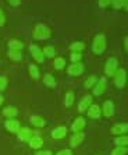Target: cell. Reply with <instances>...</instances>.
<instances>
[{"label": "cell", "instance_id": "obj_3", "mask_svg": "<svg viewBox=\"0 0 128 155\" xmlns=\"http://www.w3.org/2000/svg\"><path fill=\"white\" fill-rule=\"evenodd\" d=\"M116 77H114V84L117 88H123L125 85V81H127V74H125V70L124 69H120V70H116Z\"/></svg>", "mask_w": 128, "mask_h": 155}, {"label": "cell", "instance_id": "obj_9", "mask_svg": "<svg viewBox=\"0 0 128 155\" xmlns=\"http://www.w3.org/2000/svg\"><path fill=\"white\" fill-rule=\"evenodd\" d=\"M85 124H86L85 119L79 116V117H77V119L74 120V123H72V126H71V130L74 133H78V131H81V130L85 127Z\"/></svg>", "mask_w": 128, "mask_h": 155}, {"label": "cell", "instance_id": "obj_14", "mask_svg": "<svg viewBox=\"0 0 128 155\" xmlns=\"http://www.w3.org/2000/svg\"><path fill=\"white\" fill-rule=\"evenodd\" d=\"M100 108L98 105H91L88 108V116L91 119H99L100 117Z\"/></svg>", "mask_w": 128, "mask_h": 155}, {"label": "cell", "instance_id": "obj_25", "mask_svg": "<svg viewBox=\"0 0 128 155\" xmlns=\"http://www.w3.org/2000/svg\"><path fill=\"white\" fill-rule=\"evenodd\" d=\"M127 152H128L127 147H117L116 150L111 151V155H127Z\"/></svg>", "mask_w": 128, "mask_h": 155}, {"label": "cell", "instance_id": "obj_11", "mask_svg": "<svg viewBox=\"0 0 128 155\" xmlns=\"http://www.w3.org/2000/svg\"><path fill=\"white\" fill-rule=\"evenodd\" d=\"M67 134V129L64 126H60V127H56V129L52 131V137L54 140H60V138H64V136Z\"/></svg>", "mask_w": 128, "mask_h": 155}, {"label": "cell", "instance_id": "obj_29", "mask_svg": "<svg viewBox=\"0 0 128 155\" xmlns=\"http://www.w3.org/2000/svg\"><path fill=\"white\" fill-rule=\"evenodd\" d=\"M96 81H98V77H95V76L89 77V78L85 81V87H86V88H92V87L95 85Z\"/></svg>", "mask_w": 128, "mask_h": 155}, {"label": "cell", "instance_id": "obj_15", "mask_svg": "<svg viewBox=\"0 0 128 155\" xmlns=\"http://www.w3.org/2000/svg\"><path fill=\"white\" fill-rule=\"evenodd\" d=\"M127 130H128L127 123H121V124H116V126L111 127V133L116 134V136H120V134L127 133Z\"/></svg>", "mask_w": 128, "mask_h": 155}, {"label": "cell", "instance_id": "obj_20", "mask_svg": "<svg viewBox=\"0 0 128 155\" xmlns=\"http://www.w3.org/2000/svg\"><path fill=\"white\" fill-rule=\"evenodd\" d=\"M17 109L15 108H13V106H7V108H4V110H3V115L6 116V117H14V116H17Z\"/></svg>", "mask_w": 128, "mask_h": 155}, {"label": "cell", "instance_id": "obj_17", "mask_svg": "<svg viewBox=\"0 0 128 155\" xmlns=\"http://www.w3.org/2000/svg\"><path fill=\"white\" fill-rule=\"evenodd\" d=\"M43 145V140L38 136H34V137L29 138V147L34 148V150H39L40 147Z\"/></svg>", "mask_w": 128, "mask_h": 155}, {"label": "cell", "instance_id": "obj_27", "mask_svg": "<svg viewBox=\"0 0 128 155\" xmlns=\"http://www.w3.org/2000/svg\"><path fill=\"white\" fill-rule=\"evenodd\" d=\"M66 66V60H64L63 58H57L56 60H54V67H56L57 70H61Z\"/></svg>", "mask_w": 128, "mask_h": 155}, {"label": "cell", "instance_id": "obj_2", "mask_svg": "<svg viewBox=\"0 0 128 155\" xmlns=\"http://www.w3.org/2000/svg\"><path fill=\"white\" fill-rule=\"evenodd\" d=\"M34 36H35L36 39H47V38L50 36V29L47 28L46 25L39 24V25H36L35 32H34Z\"/></svg>", "mask_w": 128, "mask_h": 155}, {"label": "cell", "instance_id": "obj_38", "mask_svg": "<svg viewBox=\"0 0 128 155\" xmlns=\"http://www.w3.org/2000/svg\"><path fill=\"white\" fill-rule=\"evenodd\" d=\"M8 2H10V4L11 6H18V4H20V2H21V0H8Z\"/></svg>", "mask_w": 128, "mask_h": 155}, {"label": "cell", "instance_id": "obj_7", "mask_svg": "<svg viewBox=\"0 0 128 155\" xmlns=\"http://www.w3.org/2000/svg\"><path fill=\"white\" fill-rule=\"evenodd\" d=\"M4 126H6V129H7L10 133H18V130H20V122L15 119H8L7 122L4 123Z\"/></svg>", "mask_w": 128, "mask_h": 155}, {"label": "cell", "instance_id": "obj_30", "mask_svg": "<svg viewBox=\"0 0 128 155\" xmlns=\"http://www.w3.org/2000/svg\"><path fill=\"white\" fill-rule=\"evenodd\" d=\"M43 54H46L47 58H53L54 56V48L53 46H46L43 49Z\"/></svg>", "mask_w": 128, "mask_h": 155}, {"label": "cell", "instance_id": "obj_22", "mask_svg": "<svg viewBox=\"0 0 128 155\" xmlns=\"http://www.w3.org/2000/svg\"><path fill=\"white\" fill-rule=\"evenodd\" d=\"M8 56H10L13 60H21L22 59V53L21 51H14V49H10V52H8Z\"/></svg>", "mask_w": 128, "mask_h": 155}, {"label": "cell", "instance_id": "obj_18", "mask_svg": "<svg viewBox=\"0 0 128 155\" xmlns=\"http://www.w3.org/2000/svg\"><path fill=\"white\" fill-rule=\"evenodd\" d=\"M31 123L36 127H43L46 124V120L43 119V117H40V116L34 115V116H31Z\"/></svg>", "mask_w": 128, "mask_h": 155}, {"label": "cell", "instance_id": "obj_39", "mask_svg": "<svg viewBox=\"0 0 128 155\" xmlns=\"http://www.w3.org/2000/svg\"><path fill=\"white\" fill-rule=\"evenodd\" d=\"M3 101H4V98H3V97H2V95H0V105L3 104Z\"/></svg>", "mask_w": 128, "mask_h": 155}, {"label": "cell", "instance_id": "obj_10", "mask_svg": "<svg viewBox=\"0 0 128 155\" xmlns=\"http://www.w3.org/2000/svg\"><path fill=\"white\" fill-rule=\"evenodd\" d=\"M92 105V97L91 95H88V97H85L84 99H82L81 102H79V105H78V110L79 112H86L88 110V108Z\"/></svg>", "mask_w": 128, "mask_h": 155}, {"label": "cell", "instance_id": "obj_35", "mask_svg": "<svg viewBox=\"0 0 128 155\" xmlns=\"http://www.w3.org/2000/svg\"><path fill=\"white\" fill-rule=\"evenodd\" d=\"M111 3V0H99V6L100 7H106Z\"/></svg>", "mask_w": 128, "mask_h": 155}, {"label": "cell", "instance_id": "obj_1", "mask_svg": "<svg viewBox=\"0 0 128 155\" xmlns=\"http://www.w3.org/2000/svg\"><path fill=\"white\" fill-rule=\"evenodd\" d=\"M93 52L95 53H102V52L106 49V39H104V35H96L95 39H93V46H92Z\"/></svg>", "mask_w": 128, "mask_h": 155}, {"label": "cell", "instance_id": "obj_19", "mask_svg": "<svg viewBox=\"0 0 128 155\" xmlns=\"http://www.w3.org/2000/svg\"><path fill=\"white\" fill-rule=\"evenodd\" d=\"M114 144L117 145V147H127V145H128V137H127V134L118 136V137L114 140Z\"/></svg>", "mask_w": 128, "mask_h": 155}, {"label": "cell", "instance_id": "obj_16", "mask_svg": "<svg viewBox=\"0 0 128 155\" xmlns=\"http://www.w3.org/2000/svg\"><path fill=\"white\" fill-rule=\"evenodd\" d=\"M114 113V105L111 101H106L103 105V115L106 117H111Z\"/></svg>", "mask_w": 128, "mask_h": 155}, {"label": "cell", "instance_id": "obj_33", "mask_svg": "<svg viewBox=\"0 0 128 155\" xmlns=\"http://www.w3.org/2000/svg\"><path fill=\"white\" fill-rule=\"evenodd\" d=\"M81 59V54L79 53H77V52H74V53L71 54V60H72V63H77V61Z\"/></svg>", "mask_w": 128, "mask_h": 155}, {"label": "cell", "instance_id": "obj_21", "mask_svg": "<svg viewBox=\"0 0 128 155\" xmlns=\"http://www.w3.org/2000/svg\"><path fill=\"white\" fill-rule=\"evenodd\" d=\"M8 46H10V49H14V51H21L22 48H24V45H22V42H20V41H10L8 42Z\"/></svg>", "mask_w": 128, "mask_h": 155}, {"label": "cell", "instance_id": "obj_5", "mask_svg": "<svg viewBox=\"0 0 128 155\" xmlns=\"http://www.w3.org/2000/svg\"><path fill=\"white\" fill-rule=\"evenodd\" d=\"M106 85H107V81L106 78H100L99 81H98V84H96L95 87H93V95H102L106 91Z\"/></svg>", "mask_w": 128, "mask_h": 155}, {"label": "cell", "instance_id": "obj_37", "mask_svg": "<svg viewBox=\"0 0 128 155\" xmlns=\"http://www.w3.org/2000/svg\"><path fill=\"white\" fill-rule=\"evenodd\" d=\"M35 155H53L50 151H38Z\"/></svg>", "mask_w": 128, "mask_h": 155}, {"label": "cell", "instance_id": "obj_13", "mask_svg": "<svg viewBox=\"0 0 128 155\" xmlns=\"http://www.w3.org/2000/svg\"><path fill=\"white\" fill-rule=\"evenodd\" d=\"M29 49H31V53H32V56H34V59H35L36 61H39V63H43V53L39 48L36 46V45H32Z\"/></svg>", "mask_w": 128, "mask_h": 155}, {"label": "cell", "instance_id": "obj_36", "mask_svg": "<svg viewBox=\"0 0 128 155\" xmlns=\"http://www.w3.org/2000/svg\"><path fill=\"white\" fill-rule=\"evenodd\" d=\"M4 22H6V18H4L3 11L0 10V27H3V25H4Z\"/></svg>", "mask_w": 128, "mask_h": 155}, {"label": "cell", "instance_id": "obj_28", "mask_svg": "<svg viewBox=\"0 0 128 155\" xmlns=\"http://www.w3.org/2000/svg\"><path fill=\"white\" fill-rule=\"evenodd\" d=\"M111 3L116 8H121L127 6V0H111Z\"/></svg>", "mask_w": 128, "mask_h": 155}, {"label": "cell", "instance_id": "obj_31", "mask_svg": "<svg viewBox=\"0 0 128 155\" xmlns=\"http://www.w3.org/2000/svg\"><path fill=\"white\" fill-rule=\"evenodd\" d=\"M84 48H85V45H84L82 42H75V43L71 45V51H74V52L75 51H82Z\"/></svg>", "mask_w": 128, "mask_h": 155}, {"label": "cell", "instance_id": "obj_32", "mask_svg": "<svg viewBox=\"0 0 128 155\" xmlns=\"http://www.w3.org/2000/svg\"><path fill=\"white\" fill-rule=\"evenodd\" d=\"M7 87V78L6 77H0V91H3Z\"/></svg>", "mask_w": 128, "mask_h": 155}, {"label": "cell", "instance_id": "obj_34", "mask_svg": "<svg viewBox=\"0 0 128 155\" xmlns=\"http://www.w3.org/2000/svg\"><path fill=\"white\" fill-rule=\"evenodd\" d=\"M56 155H72V151L71 150H61V151H59Z\"/></svg>", "mask_w": 128, "mask_h": 155}, {"label": "cell", "instance_id": "obj_23", "mask_svg": "<svg viewBox=\"0 0 128 155\" xmlns=\"http://www.w3.org/2000/svg\"><path fill=\"white\" fill-rule=\"evenodd\" d=\"M72 104H74V92H67V95L64 98V105L68 108V106H71Z\"/></svg>", "mask_w": 128, "mask_h": 155}, {"label": "cell", "instance_id": "obj_4", "mask_svg": "<svg viewBox=\"0 0 128 155\" xmlns=\"http://www.w3.org/2000/svg\"><path fill=\"white\" fill-rule=\"evenodd\" d=\"M117 66H118V61L117 59L114 58H110L109 60L106 61V69H104V73H106L107 76H114V73L117 70Z\"/></svg>", "mask_w": 128, "mask_h": 155}, {"label": "cell", "instance_id": "obj_8", "mask_svg": "<svg viewBox=\"0 0 128 155\" xmlns=\"http://www.w3.org/2000/svg\"><path fill=\"white\" fill-rule=\"evenodd\" d=\"M84 138H85V134L84 133H81V131L74 133L72 134V137H71V140H70V145H71V147H78L82 141H84Z\"/></svg>", "mask_w": 128, "mask_h": 155}, {"label": "cell", "instance_id": "obj_26", "mask_svg": "<svg viewBox=\"0 0 128 155\" xmlns=\"http://www.w3.org/2000/svg\"><path fill=\"white\" fill-rule=\"evenodd\" d=\"M43 81H45V84L46 85H49V87H54L56 85V81H54V78L50 74H46V76L43 77Z\"/></svg>", "mask_w": 128, "mask_h": 155}, {"label": "cell", "instance_id": "obj_12", "mask_svg": "<svg viewBox=\"0 0 128 155\" xmlns=\"http://www.w3.org/2000/svg\"><path fill=\"white\" fill-rule=\"evenodd\" d=\"M32 137V131L28 127H22L18 130V138L21 141H29V138Z\"/></svg>", "mask_w": 128, "mask_h": 155}, {"label": "cell", "instance_id": "obj_24", "mask_svg": "<svg viewBox=\"0 0 128 155\" xmlns=\"http://www.w3.org/2000/svg\"><path fill=\"white\" fill-rule=\"evenodd\" d=\"M29 73H31V77H34L35 80L39 78V70H38V67H36L35 64L29 66Z\"/></svg>", "mask_w": 128, "mask_h": 155}, {"label": "cell", "instance_id": "obj_6", "mask_svg": "<svg viewBox=\"0 0 128 155\" xmlns=\"http://www.w3.org/2000/svg\"><path fill=\"white\" fill-rule=\"evenodd\" d=\"M84 71V64L82 63H72L71 66H68V74H71V76H79L82 74Z\"/></svg>", "mask_w": 128, "mask_h": 155}]
</instances>
